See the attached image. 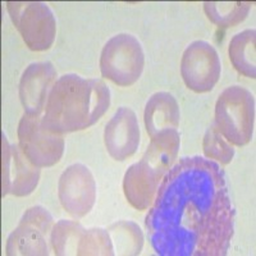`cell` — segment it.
<instances>
[{"instance_id":"6da1fadb","label":"cell","mask_w":256,"mask_h":256,"mask_svg":"<svg viewBox=\"0 0 256 256\" xmlns=\"http://www.w3.org/2000/svg\"><path fill=\"white\" fill-rule=\"evenodd\" d=\"M234 216L219 164L202 156L182 158L160 182L145 226L160 256H226Z\"/></svg>"},{"instance_id":"7a4b0ae2","label":"cell","mask_w":256,"mask_h":256,"mask_svg":"<svg viewBox=\"0 0 256 256\" xmlns=\"http://www.w3.org/2000/svg\"><path fill=\"white\" fill-rule=\"evenodd\" d=\"M109 105L110 90L102 80L68 73L52 86L41 124L59 134L82 131L95 124Z\"/></svg>"},{"instance_id":"3957f363","label":"cell","mask_w":256,"mask_h":256,"mask_svg":"<svg viewBox=\"0 0 256 256\" xmlns=\"http://www.w3.org/2000/svg\"><path fill=\"white\" fill-rule=\"evenodd\" d=\"M216 124L219 134L234 146H244L252 138L255 99L241 86H230L216 104Z\"/></svg>"},{"instance_id":"277c9868","label":"cell","mask_w":256,"mask_h":256,"mask_svg":"<svg viewBox=\"0 0 256 256\" xmlns=\"http://www.w3.org/2000/svg\"><path fill=\"white\" fill-rule=\"evenodd\" d=\"M145 54L141 42L134 36L120 34L108 40L100 56V70L104 78L127 88L142 74Z\"/></svg>"},{"instance_id":"5b68a950","label":"cell","mask_w":256,"mask_h":256,"mask_svg":"<svg viewBox=\"0 0 256 256\" xmlns=\"http://www.w3.org/2000/svg\"><path fill=\"white\" fill-rule=\"evenodd\" d=\"M13 24L24 44L34 52H44L56 40V22L52 9L42 2H6Z\"/></svg>"},{"instance_id":"8992f818","label":"cell","mask_w":256,"mask_h":256,"mask_svg":"<svg viewBox=\"0 0 256 256\" xmlns=\"http://www.w3.org/2000/svg\"><path fill=\"white\" fill-rule=\"evenodd\" d=\"M41 116L24 113L18 124V145L27 159L38 168L52 166L62 159L64 138L41 124Z\"/></svg>"},{"instance_id":"52a82bcc","label":"cell","mask_w":256,"mask_h":256,"mask_svg":"<svg viewBox=\"0 0 256 256\" xmlns=\"http://www.w3.org/2000/svg\"><path fill=\"white\" fill-rule=\"evenodd\" d=\"M52 227V216L45 208H30L20 218L16 230L9 234L6 255H49V236Z\"/></svg>"},{"instance_id":"ba28073f","label":"cell","mask_w":256,"mask_h":256,"mask_svg":"<svg viewBox=\"0 0 256 256\" xmlns=\"http://www.w3.org/2000/svg\"><path fill=\"white\" fill-rule=\"evenodd\" d=\"M220 72V58L212 44L198 40L186 48L180 60V76L190 90L198 94L212 91Z\"/></svg>"},{"instance_id":"9c48e42d","label":"cell","mask_w":256,"mask_h":256,"mask_svg":"<svg viewBox=\"0 0 256 256\" xmlns=\"http://www.w3.org/2000/svg\"><path fill=\"white\" fill-rule=\"evenodd\" d=\"M58 196L62 206L73 218L90 212L96 200V184L90 169L84 164H72L59 178Z\"/></svg>"},{"instance_id":"30bf717a","label":"cell","mask_w":256,"mask_h":256,"mask_svg":"<svg viewBox=\"0 0 256 256\" xmlns=\"http://www.w3.org/2000/svg\"><path fill=\"white\" fill-rule=\"evenodd\" d=\"M3 198L8 194L18 196H27L34 192L40 180V168L27 159L20 145H9L6 134H3Z\"/></svg>"},{"instance_id":"8fae6325","label":"cell","mask_w":256,"mask_h":256,"mask_svg":"<svg viewBox=\"0 0 256 256\" xmlns=\"http://www.w3.org/2000/svg\"><path fill=\"white\" fill-rule=\"evenodd\" d=\"M104 142L106 152L118 162L128 159L140 145V126L134 110L120 106L105 126Z\"/></svg>"},{"instance_id":"7c38bea8","label":"cell","mask_w":256,"mask_h":256,"mask_svg":"<svg viewBox=\"0 0 256 256\" xmlns=\"http://www.w3.org/2000/svg\"><path fill=\"white\" fill-rule=\"evenodd\" d=\"M56 82V70L50 62L30 64L20 81V99L24 113L41 116Z\"/></svg>"},{"instance_id":"4fadbf2b","label":"cell","mask_w":256,"mask_h":256,"mask_svg":"<svg viewBox=\"0 0 256 256\" xmlns=\"http://www.w3.org/2000/svg\"><path fill=\"white\" fill-rule=\"evenodd\" d=\"M162 178L141 160L124 174L123 191L128 202L137 210H146L155 200Z\"/></svg>"},{"instance_id":"5bb4252c","label":"cell","mask_w":256,"mask_h":256,"mask_svg":"<svg viewBox=\"0 0 256 256\" xmlns=\"http://www.w3.org/2000/svg\"><path fill=\"white\" fill-rule=\"evenodd\" d=\"M180 106L172 94L160 91L148 100L145 106L146 131L154 137L164 130H177L180 124Z\"/></svg>"},{"instance_id":"9a60e30c","label":"cell","mask_w":256,"mask_h":256,"mask_svg":"<svg viewBox=\"0 0 256 256\" xmlns=\"http://www.w3.org/2000/svg\"><path fill=\"white\" fill-rule=\"evenodd\" d=\"M180 148V137L177 130H164L152 137L141 160L163 180L177 159Z\"/></svg>"},{"instance_id":"2e32d148","label":"cell","mask_w":256,"mask_h":256,"mask_svg":"<svg viewBox=\"0 0 256 256\" xmlns=\"http://www.w3.org/2000/svg\"><path fill=\"white\" fill-rule=\"evenodd\" d=\"M230 63L240 74L250 78L256 77V31L244 30L233 36L230 42Z\"/></svg>"},{"instance_id":"e0dca14e","label":"cell","mask_w":256,"mask_h":256,"mask_svg":"<svg viewBox=\"0 0 256 256\" xmlns=\"http://www.w3.org/2000/svg\"><path fill=\"white\" fill-rule=\"evenodd\" d=\"M250 2H205L206 17L218 27L228 28L241 24L250 12Z\"/></svg>"},{"instance_id":"ac0fdd59","label":"cell","mask_w":256,"mask_h":256,"mask_svg":"<svg viewBox=\"0 0 256 256\" xmlns=\"http://www.w3.org/2000/svg\"><path fill=\"white\" fill-rule=\"evenodd\" d=\"M84 228L74 220L62 219L52 227L50 234L54 254L59 256L78 255V246Z\"/></svg>"},{"instance_id":"d6986e66","label":"cell","mask_w":256,"mask_h":256,"mask_svg":"<svg viewBox=\"0 0 256 256\" xmlns=\"http://www.w3.org/2000/svg\"><path fill=\"white\" fill-rule=\"evenodd\" d=\"M114 252L118 255H138L142 250L144 236L140 227L134 222L122 220L109 228Z\"/></svg>"},{"instance_id":"ffe728a7","label":"cell","mask_w":256,"mask_h":256,"mask_svg":"<svg viewBox=\"0 0 256 256\" xmlns=\"http://www.w3.org/2000/svg\"><path fill=\"white\" fill-rule=\"evenodd\" d=\"M78 255H116L108 230L102 228L84 230L80 241Z\"/></svg>"},{"instance_id":"44dd1931","label":"cell","mask_w":256,"mask_h":256,"mask_svg":"<svg viewBox=\"0 0 256 256\" xmlns=\"http://www.w3.org/2000/svg\"><path fill=\"white\" fill-rule=\"evenodd\" d=\"M202 150L208 159H216L220 164H228L232 162L234 156V148L232 144L228 142L216 130V124L212 123L205 132Z\"/></svg>"}]
</instances>
